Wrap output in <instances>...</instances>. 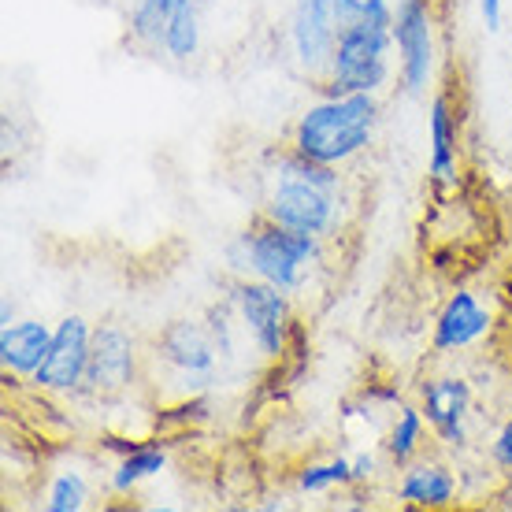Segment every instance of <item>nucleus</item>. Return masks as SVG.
Listing matches in <instances>:
<instances>
[{"label":"nucleus","mask_w":512,"mask_h":512,"mask_svg":"<svg viewBox=\"0 0 512 512\" xmlns=\"http://www.w3.org/2000/svg\"><path fill=\"white\" fill-rule=\"evenodd\" d=\"M375 127H379L375 93L320 97L297 116L294 130H290V149L308 156V160L342 167L372 145Z\"/></svg>","instance_id":"obj_1"},{"label":"nucleus","mask_w":512,"mask_h":512,"mask_svg":"<svg viewBox=\"0 0 512 512\" xmlns=\"http://www.w3.org/2000/svg\"><path fill=\"white\" fill-rule=\"evenodd\" d=\"M323 238L290 231L264 212L245 227L231 245H227V260L238 275H253L271 286H279L286 294H297L308 282V271L320 264Z\"/></svg>","instance_id":"obj_2"},{"label":"nucleus","mask_w":512,"mask_h":512,"mask_svg":"<svg viewBox=\"0 0 512 512\" xmlns=\"http://www.w3.org/2000/svg\"><path fill=\"white\" fill-rule=\"evenodd\" d=\"M394 26H383L364 15V0H360V15L334 41V56L327 75L334 86L346 93H379L390 86L394 78Z\"/></svg>","instance_id":"obj_3"},{"label":"nucleus","mask_w":512,"mask_h":512,"mask_svg":"<svg viewBox=\"0 0 512 512\" xmlns=\"http://www.w3.org/2000/svg\"><path fill=\"white\" fill-rule=\"evenodd\" d=\"M227 297H231L234 305L238 327H242L245 338L256 346V353L264 360H286L290 338H294V305H290V294L264 279L242 275V279H234Z\"/></svg>","instance_id":"obj_4"},{"label":"nucleus","mask_w":512,"mask_h":512,"mask_svg":"<svg viewBox=\"0 0 512 512\" xmlns=\"http://www.w3.org/2000/svg\"><path fill=\"white\" fill-rule=\"evenodd\" d=\"M153 360L167 372L171 383H179L182 397L205 394L219 379V349L205 323L175 320L156 334Z\"/></svg>","instance_id":"obj_5"},{"label":"nucleus","mask_w":512,"mask_h":512,"mask_svg":"<svg viewBox=\"0 0 512 512\" xmlns=\"http://www.w3.org/2000/svg\"><path fill=\"white\" fill-rule=\"evenodd\" d=\"M264 216L312 238H334L342 227V190H323L316 182L294 175H275V186L264 201Z\"/></svg>","instance_id":"obj_6"},{"label":"nucleus","mask_w":512,"mask_h":512,"mask_svg":"<svg viewBox=\"0 0 512 512\" xmlns=\"http://www.w3.org/2000/svg\"><path fill=\"white\" fill-rule=\"evenodd\" d=\"M138 375V338L119 323H101V327H93L90 368H86V383L75 397H82V401H116L127 390H134Z\"/></svg>","instance_id":"obj_7"},{"label":"nucleus","mask_w":512,"mask_h":512,"mask_svg":"<svg viewBox=\"0 0 512 512\" xmlns=\"http://www.w3.org/2000/svg\"><path fill=\"white\" fill-rule=\"evenodd\" d=\"M90 346H93V323L86 316H64L52 331V346L41 360V368L34 372L30 383L38 386L41 394L56 397H75L86 383V368H90Z\"/></svg>","instance_id":"obj_8"},{"label":"nucleus","mask_w":512,"mask_h":512,"mask_svg":"<svg viewBox=\"0 0 512 512\" xmlns=\"http://www.w3.org/2000/svg\"><path fill=\"white\" fill-rule=\"evenodd\" d=\"M394 45L401 90L409 97H420L435 71V19L427 0H397Z\"/></svg>","instance_id":"obj_9"},{"label":"nucleus","mask_w":512,"mask_h":512,"mask_svg":"<svg viewBox=\"0 0 512 512\" xmlns=\"http://www.w3.org/2000/svg\"><path fill=\"white\" fill-rule=\"evenodd\" d=\"M334 4L338 0H297L294 12H290V23H286V41H290L297 67L308 78H316V82L327 75L334 41H338V30H342Z\"/></svg>","instance_id":"obj_10"},{"label":"nucleus","mask_w":512,"mask_h":512,"mask_svg":"<svg viewBox=\"0 0 512 512\" xmlns=\"http://www.w3.org/2000/svg\"><path fill=\"white\" fill-rule=\"evenodd\" d=\"M416 405L423 409L431 435L438 446L464 449L468 446V416L475 405V390L464 375H427L416 390Z\"/></svg>","instance_id":"obj_11"},{"label":"nucleus","mask_w":512,"mask_h":512,"mask_svg":"<svg viewBox=\"0 0 512 512\" xmlns=\"http://www.w3.org/2000/svg\"><path fill=\"white\" fill-rule=\"evenodd\" d=\"M494 327L490 308L472 294V290H457L446 305L438 308L435 327H431V349L438 357L449 353H464V349L479 346Z\"/></svg>","instance_id":"obj_12"},{"label":"nucleus","mask_w":512,"mask_h":512,"mask_svg":"<svg viewBox=\"0 0 512 512\" xmlns=\"http://www.w3.org/2000/svg\"><path fill=\"white\" fill-rule=\"evenodd\" d=\"M394 498L412 505V509H453L457 498H461V483H457L449 464L416 457L409 468H401Z\"/></svg>","instance_id":"obj_13"},{"label":"nucleus","mask_w":512,"mask_h":512,"mask_svg":"<svg viewBox=\"0 0 512 512\" xmlns=\"http://www.w3.org/2000/svg\"><path fill=\"white\" fill-rule=\"evenodd\" d=\"M52 331L45 320H15L0 327V368L12 379H34L41 360L52 346Z\"/></svg>","instance_id":"obj_14"},{"label":"nucleus","mask_w":512,"mask_h":512,"mask_svg":"<svg viewBox=\"0 0 512 512\" xmlns=\"http://www.w3.org/2000/svg\"><path fill=\"white\" fill-rule=\"evenodd\" d=\"M427 138H431V156H427V175L438 186H453L461 175V160H457V116L449 108V97H435L431 101V119H427Z\"/></svg>","instance_id":"obj_15"},{"label":"nucleus","mask_w":512,"mask_h":512,"mask_svg":"<svg viewBox=\"0 0 512 512\" xmlns=\"http://www.w3.org/2000/svg\"><path fill=\"white\" fill-rule=\"evenodd\" d=\"M427 431H431V423H427L420 405H397L379 449H383V457L394 464V468H409V464L420 457L423 442H427Z\"/></svg>","instance_id":"obj_16"},{"label":"nucleus","mask_w":512,"mask_h":512,"mask_svg":"<svg viewBox=\"0 0 512 512\" xmlns=\"http://www.w3.org/2000/svg\"><path fill=\"white\" fill-rule=\"evenodd\" d=\"M167 468V449L156 446V442H138V446L123 453L108 475V490L119 494V498H130L134 490L145 483V479H153Z\"/></svg>","instance_id":"obj_17"},{"label":"nucleus","mask_w":512,"mask_h":512,"mask_svg":"<svg viewBox=\"0 0 512 512\" xmlns=\"http://www.w3.org/2000/svg\"><path fill=\"white\" fill-rule=\"evenodd\" d=\"M164 56L175 64H190L201 49V0H179L164 26Z\"/></svg>","instance_id":"obj_18"},{"label":"nucleus","mask_w":512,"mask_h":512,"mask_svg":"<svg viewBox=\"0 0 512 512\" xmlns=\"http://www.w3.org/2000/svg\"><path fill=\"white\" fill-rule=\"evenodd\" d=\"M175 4L179 0H138V4H130V41L141 49H160L167 15Z\"/></svg>","instance_id":"obj_19"},{"label":"nucleus","mask_w":512,"mask_h":512,"mask_svg":"<svg viewBox=\"0 0 512 512\" xmlns=\"http://www.w3.org/2000/svg\"><path fill=\"white\" fill-rule=\"evenodd\" d=\"M327 490H353V461L349 457L305 464L297 472V494H327Z\"/></svg>","instance_id":"obj_20"},{"label":"nucleus","mask_w":512,"mask_h":512,"mask_svg":"<svg viewBox=\"0 0 512 512\" xmlns=\"http://www.w3.org/2000/svg\"><path fill=\"white\" fill-rule=\"evenodd\" d=\"M90 505V483L82 472H60L52 475L45 490V512H82Z\"/></svg>","instance_id":"obj_21"},{"label":"nucleus","mask_w":512,"mask_h":512,"mask_svg":"<svg viewBox=\"0 0 512 512\" xmlns=\"http://www.w3.org/2000/svg\"><path fill=\"white\" fill-rule=\"evenodd\" d=\"M231 316H234V305H231V297L223 301V305H212L208 308V334H212V342H216L219 349V357L223 360H231L234 357V338H231Z\"/></svg>","instance_id":"obj_22"},{"label":"nucleus","mask_w":512,"mask_h":512,"mask_svg":"<svg viewBox=\"0 0 512 512\" xmlns=\"http://www.w3.org/2000/svg\"><path fill=\"white\" fill-rule=\"evenodd\" d=\"M490 461L498 472L512 475V416L498 427V435L490 438Z\"/></svg>","instance_id":"obj_23"},{"label":"nucleus","mask_w":512,"mask_h":512,"mask_svg":"<svg viewBox=\"0 0 512 512\" xmlns=\"http://www.w3.org/2000/svg\"><path fill=\"white\" fill-rule=\"evenodd\" d=\"M353 461V487H364V483H372L375 475H379V457L375 453H357V457H349Z\"/></svg>","instance_id":"obj_24"},{"label":"nucleus","mask_w":512,"mask_h":512,"mask_svg":"<svg viewBox=\"0 0 512 512\" xmlns=\"http://www.w3.org/2000/svg\"><path fill=\"white\" fill-rule=\"evenodd\" d=\"M479 15H483V26H487V30H501L505 0H479Z\"/></svg>","instance_id":"obj_25"},{"label":"nucleus","mask_w":512,"mask_h":512,"mask_svg":"<svg viewBox=\"0 0 512 512\" xmlns=\"http://www.w3.org/2000/svg\"><path fill=\"white\" fill-rule=\"evenodd\" d=\"M8 323H15V301L12 297H4V305H0V327H8Z\"/></svg>","instance_id":"obj_26"},{"label":"nucleus","mask_w":512,"mask_h":512,"mask_svg":"<svg viewBox=\"0 0 512 512\" xmlns=\"http://www.w3.org/2000/svg\"><path fill=\"white\" fill-rule=\"evenodd\" d=\"M127 4H138V0H127Z\"/></svg>","instance_id":"obj_27"}]
</instances>
